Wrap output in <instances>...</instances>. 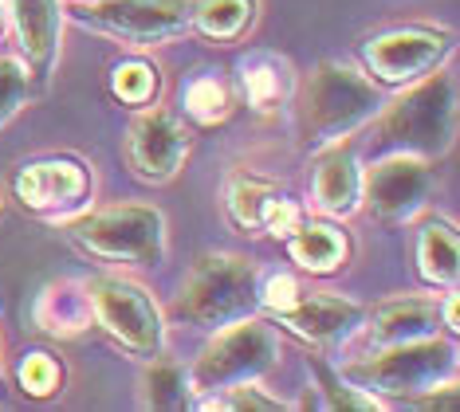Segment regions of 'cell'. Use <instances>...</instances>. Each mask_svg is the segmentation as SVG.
<instances>
[{
    "label": "cell",
    "instance_id": "9c48e42d",
    "mask_svg": "<svg viewBox=\"0 0 460 412\" xmlns=\"http://www.w3.org/2000/svg\"><path fill=\"white\" fill-rule=\"evenodd\" d=\"M453 51V31H437V28H397L385 31L378 39H366L362 59L370 67V75H378V83H413L437 71Z\"/></svg>",
    "mask_w": 460,
    "mask_h": 412
},
{
    "label": "cell",
    "instance_id": "ba28073f",
    "mask_svg": "<svg viewBox=\"0 0 460 412\" xmlns=\"http://www.w3.org/2000/svg\"><path fill=\"white\" fill-rule=\"evenodd\" d=\"M193 8L197 0H99L91 8H79L75 20L102 36L150 48L193 28Z\"/></svg>",
    "mask_w": 460,
    "mask_h": 412
},
{
    "label": "cell",
    "instance_id": "6da1fadb",
    "mask_svg": "<svg viewBox=\"0 0 460 412\" xmlns=\"http://www.w3.org/2000/svg\"><path fill=\"white\" fill-rule=\"evenodd\" d=\"M374 114H382L378 83L342 67V63H319L296 107L299 145L303 150H323L331 142H342L347 134L370 122Z\"/></svg>",
    "mask_w": 460,
    "mask_h": 412
},
{
    "label": "cell",
    "instance_id": "f546056e",
    "mask_svg": "<svg viewBox=\"0 0 460 412\" xmlns=\"http://www.w3.org/2000/svg\"><path fill=\"white\" fill-rule=\"evenodd\" d=\"M299 299V287H296V279H288V275H279V279H271L264 291H260V302L268 306L271 314L276 311H284V306H291Z\"/></svg>",
    "mask_w": 460,
    "mask_h": 412
},
{
    "label": "cell",
    "instance_id": "7402d4cb",
    "mask_svg": "<svg viewBox=\"0 0 460 412\" xmlns=\"http://www.w3.org/2000/svg\"><path fill=\"white\" fill-rule=\"evenodd\" d=\"M256 20V0H201L193 8V28L208 39H236Z\"/></svg>",
    "mask_w": 460,
    "mask_h": 412
},
{
    "label": "cell",
    "instance_id": "52a82bcc",
    "mask_svg": "<svg viewBox=\"0 0 460 412\" xmlns=\"http://www.w3.org/2000/svg\"><path fill=\"white\" fill-rule=\"evenodd\" d=\"M87 302H91V311H95L99 326L122 350H130L138 357H158L162 314L138 283L119 279V275H99L87 287Z\"/></svg>",
    "mask_w": 460,
    "mask_h": 412
},
{
    "label": "cell",
    "instance_id": "603a6c76",
    "mask_svg": "<svg viewBox=\"0 0 460 412\" xmlns=\"http://www.w3.org/2000/svg\"><path fill=\"white\" fill-rule=\"evenodd\" d=\"M111 87H114V94H119L122 102H130V107H146V102L154 99V91H158V71H154L150 63H142V59L119 63V67H114Z\"/></svg>",
    "mask_w": 460,
    "mask_h": 412
},
{
    "label": "cell",
    "instance_id": "d6986e66",
    "mask_svg": "<svg viewBox=\"0 0 460 412\" xmlns=\"http://www.w3.org/2000/svg\"><path fill=\"white\" fill-rule=\"evenodd\" d=\"M240 71H244L248 102H252L260 114H271L279 102H288V91H291L288 63H279L276 56H252Z\"/></svg>",
    "mask_w": 460,
    "mask_h": 412
},
{
    "label": "cell",
    "instance_id": "83f0119b",
    "mask_svg": "<svg viewBox=\"0 0 460 412\" xmlns=\"http://www.w3.org/2000/svg\"><path fill=\"white\" fill-rule=\"evenodd\" d=\"M228 400H217V405H225V408H236V412H276L279 408V400H271V397H260V389L248 381V385H233V389H225Z\"/></svg>",
    "mask_w": 460,
    "mask_h": 412
},
{
    "label": "cell",
    "instance_id": "ac0fdd59",
    "mask_svg": "<svg viewBox=\"0 0 460 412\" xmlns=\"http://www.w3.org/2000/svg\"><path fill=\"white\" fill-rule=\"evenodd\" d=\"M417 263H421V279L433 287H453L460 271V244L456 228L445 220H429L417 240Z\"/></svg>",
    "mask_w": 460,
    "mask_h": 412
},
{
    "label": "cell",
    "instance_id": "9a60e30c",
    "mask_svg": "<svg viewBox=\"0 0 460 412\" xmlns=\"http://www.w3.org/2000/svg\"><path fill=\"white\" fill-rule=\"evenodd\" d=\"M362 197V173L354 162V150L331 142L323 145L315 162V205L331 216H350Z\"/></svg>",
    "mask_w": 460,
    "mask_h": 412
},
{
    "label": "cell",
    "instance_id": "8992f818",
    "mask_svg": "<svg viewBox=\"0 0 460 412\" xmlns=\"http://www.w3.org/2000/svg\"><path fill=\"white\" fill-rule=\"evenodd\" d=\"M67 236L87 251V256L111 259V263H162L165 256V220L158 208L146 205H119L102 208L75 220Z\"/></svg>",
    "mask_w": 460,
    "mask_h": 412
},
{
    "label": "cell",
    "instance_id": "4dcf8cb0",
    "mask_svg": "<svg viewBox=\"0 0 460 412\" xmlns=\"http://www.w3.org/2000/svg\"><path fill=\"white\" fill-rule=\"evenodd\" d=\"M445 322H448V330H456V326H460V319H456V299H448V306H445Z\"/></svg>",
    "mask_w": 460,
    "mask_h": 412
},
{
    "label": "cell",
    "instance_id": "2e32d148",
    "mask_svg": "<svg viewBox=\"0 0 460 412\" xmlns=\"http://www.w3.org/2000/svg\"><path fill=\"white\" fill-rule=\"evenodd\" d=\"M437 322H441V306L425 302V299H394L374 311V322L366 337L370 346H402V342H417V337L437 334Z\"/></svg>",
    "mask_w": 460,
    "mask_h": 412
},
{
    "label": "cell",
    "instance_id": "3957f363",
    "mask_svg": "<svg viewBox=\"0 0 460 412\" xmlns=\"http://www.w3.org/2000/svg\"><path fill=\"white\" fill-rule=\"evenodd\" d=\"M453 373H456L453 346L433 334L402 346H382V354L342 365V381H350L354 389L378 397H402V400L433 393L441 381H453Z\"/></svg>",
    "mask_w": 460,
    "mask_h": 412
},
{
    "label": "cell",
    "instance_id": "cb8c5ba5",
    "mask_svg": "<svg viewBox=\"0 0 460 412\" xmlns=\"http://www.w3.org/2000/svg\"><path fill=\"white\" fill-rule=\"evenodd\" d=\"M20 385H24V393H32V397H51L59 385H64V369L56 365V357L32 354V357H24V365H20Z\"/></svg>",
    "mask_w": 460,
    "mask_h": 412
},
{
    "label": "cell",
    "instance_id": "8fae6325",
    "mask_svg": "<svg viewBox=\"0 0 460 412\" xmlns=\"http://www.w3.org/2000/svg\"><path fill=\"white\" fill-rule=\"evenodd\" d=\"M190 153V134L165 110H142L127 130V162L142 181H170Z\"/></svg>",
    "mask_w": 460,
    "mask_h": 412
},
{
    "label": "cell",
    "instance_id": "277c9868",
    "mask_svg": "<svg viewBox=\"0 0 460 412\" xmlns=\"http://www.w3.org/2000/svg\"><path fill=\"white\" fill-rule=\"evenodd\" d=\"M382 145L413 157H441L456 137V79L448 71H429L425 83L397 99L382 114Z\"/></svg>",
    "mask_w": 460,
    "mask_h": 412
},
{
    "label": "cell",
    "instance_id": "5bb4252c",
    "mask_svg": "<svg viewBox=\"0 0 460 412\" xmlns=\"http://www.w3.org/2000/svg\"><path fill=\"white\" fill-rule=\"evenodd\" d=\"M13 16H16V31H20V48H24L28 71L48 83L51 67L59 56V0H13Z\"/></svg>",
    "mask_w": 460,
    "mask_h": 412
},
{
    "label": "cell",
    "instance_id": "ffe728a7",
    "mask_svg": "<svg viewBox=\"0 0 460 412\" xmlns=\"http://www.w3.org/2000/svg\"><path fill=\"white\" fill-rule=\"evenodd\" d=\"M284 197L271 181H260V177H236L233 188H228V216H233L236 228L256 232L264 228L268 213L276 208V200Z\"/></svg>",
    "mask_w": 460,
    "mask_h": 412
},
{
    "label": "cell",
    "instance_id": "5b68a950",
    "mask_svg": "<svg viewBox=\"0 0 460 412\" xmlns=\"http://www.w3.org/2000/svg\"><path fill=\"white\" fill-rule=\"evenodd\" d=\"M279 357V342L271 334V326L256 319H240L217 330V337L201 350L190 389L193 393H225L233 385H248L256 377H264Z\"/></svg>",
    "mask_w": 460,
    "mask_h": 412
},
{
    "label": "cell",
    "instance_id": "f1b7e54d",
    "mask_svg": "<svg viewBox=\"0 0 460 412\" xmlns=\"http://www.w3.org/2000/svg\"><path fill=\"white\" fill-rule=\"evenodd\" d=\"M299 208L296 205H291V200H284V197H279L276 200V208H271V213H268V220H264V232H271V236H291V232H296L299 228Z\"/></svg>",
    "mask_w": 460,
    "mask_h": 412
},
{
    "label": "cell",
    "instance_id": "d4e9b609",
    "mask_svg": "<svg viewBox=\"0 0 460 412\" xmlns=\"http://www.w3.org/2000/svg\"><path fill=\"white\" fill-rule=\"evenodd\" d=\"M185 107H190L193 118L201 122H217L228 114V94L217 79H197L190 91H185Z\"/></svg>",
    "mask_w": 460,
    "mask_h": 412
},
{
    "label": "cell",
    "instance_id": "4fadbf2b",
    "mask_svg": "<svg viewBox=\"0 0 460 412\" xmlns=\"http://www.w3.org/2000/svg\"><path fill=\"white\" fill-rule=\"evenodd\" d=\"M279 326H288L291 334L307 337L315 346H334V342H347V337L366 322V311L358 302H347L339 294H303L299 299L276 311Z\"/></svg>",
    "mask_w": 460,
    "mask_h": 412
},
{
    "label": "cell",
    "instance_id": "e0dca14e",
    "mask_svg": "<svg viewBox=\"0 0 460 412\" xmlns=\"http://www.w3.org/2000/svg\"><path fill=\"white\" fill-rule=\"evenodd\" d=\"M288 251H291V259L299 263L303 271H334L342 259H347V236H342L339 228H331V224H319V220H311V224H303L299 220V228L288 236Z\"/></svg>",
    "mask_w": 460,
    "mask_h": 412
},
{
    "label": "cell",
    "instance_id": "44dd1931",
    "mask_svg": "<svg viewBox=\"0 0 460 412\" xmlns=\"http://www.w3.org/2000/svg\"><path fill=\"white\" fill-rule=\"evenodd\" d=\"M138 393L146 408H185L190 405V377H185V369L177 362H158L154 357L142 369Z\"/></svg>",
    "mask_w": 460,
    "mask_h": 412
},
{
    "label": "cell",
    "instance_id": "30bf717a",
    "mask_svg": "<svg viewBox=\"0 0 460 412\" xmlns=\"http://www.w3.org/2000/svg\"><path fill=\"white\" fill-rule=\"evenodd\" d=\"M429 188H433V173H429L425 157H413V153L385 157V162H378L362 177L366 205H370V213L378 216L382 224H402V220H410L429 200Z\"/></svg>",
    "mask_w": 460,
    "mask_h": 412
},
{
    "label": "cell",
    "instance_id": "7c38bea8",
    "mask_svg": "<svg viewBox=\"0 0 460 412\" xmlns=\"http://www.w3.org/2000/svg\"><path fill=\"white\" fill-rule=\"evenodd\" d=\"M16 197L32 213H67L91 197V173L75 157H44L20 169Z\"/></svg>",
    "mask_w": 460,
    "mask_h": 412
},
{
    "label": "cell",
    "instance_id": "7a4b0ae2",
    "mask_svg": "<svg viewBox=\"0 0 460 412\" xmlns=\"http://www.w3.org/2000/svg\"><path fill=\"white\" fill-rule=\"evenodd\" d=\"M260 283L256 267L240 256H201L185 275V287L173 302V319L201 326V330H221L228 322H240L256 311Z\"/></svg>",
    "mask_w": 460,
    "mask_h": 412
},
{
    "label": "cell",
    "instance_id": "4316f807",
    "mask_svg": "<svg viewBox=\"0 0 460 412\" xmlns=\"http://www.w3.org/2000/svg\"><path fill=\"white\" fill-rule=\"evenodd\" d=\"M319 377H323V393H327V405L331 408H374V400L362 393V389H354L350 381L347 385H339L334 377L327 373V369H319Z\"/></svg>",
    "mask_w": 460,
    "mask_h": 412
},
{
    "label": "cell",
    "instance_id": "484cf974",
    "mask_svg": "<svg viewBox=\"0 0 460 412\" xmlns=\"http://www.w3.org/2000/svg\"><path fill=\"white\" fill-rule=\"evenodd\" d=\"M28 102V71L16 59H0V126Z\"/></svg>",
    "mask_w": 460,
    "mask_h": 412
}]
</instances>
